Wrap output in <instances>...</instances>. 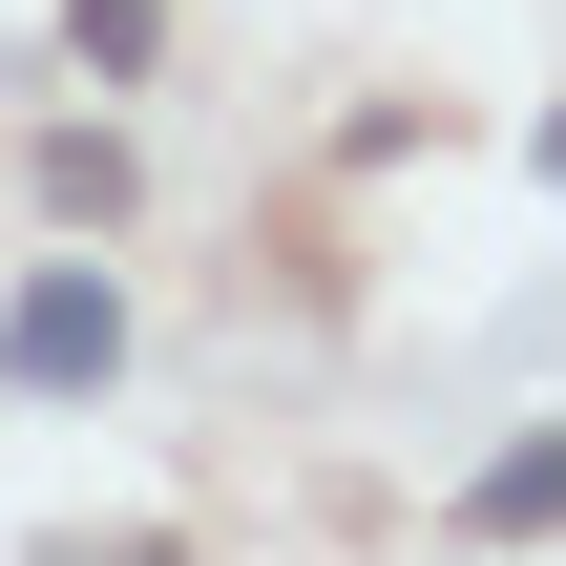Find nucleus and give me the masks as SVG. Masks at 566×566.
Segmentation results:
<instances>
[{
    "label": "nucleus",
    "instance_id": "f257e3e1",
    "mask_svg": "<svg viewBox=\"0 0 566 566\" xmlns=\"http://www.w3.org/2000/svg\"><path fill=\"white\" fill-rule=\"evenodd\" d=\"M105 357H126V294H105V273H42V294H21V378H42V399H84Z\"/></svg>",
    "mask_w": 566,
    "mask_h": 566
}]
</instances>
